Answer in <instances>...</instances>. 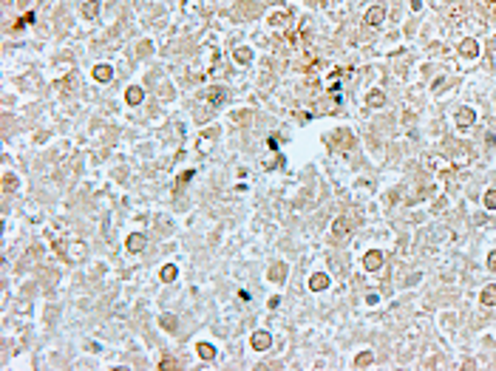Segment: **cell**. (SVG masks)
Listing matches in <instances>:
<instances>
[{"label":"cell","instance_id":"6da1fadb","mask_svg":"<svg viewBox=\"0 0 496 371\" xmlns=\"http://www.w3.org/2000/svg\"><path fill=\"white\" fill-rule=\"evenodd\" d=\"M363 269H366V272H377V269H383V252H380V250L366 252V255H363Z\"/></svg>","mask_w":496,"mask_h":371},{"label":"cell","instance_id":"7a4b0ae2","mask_svg":"<svg viewBox=\"0 0 496 371\" xmlns=\"http://www.w3.org/2000/svg\"><path fill=\"white\" fill-rule=\"evenodd\" d=\"M454 122H457V128H471L476 122V111L474 108H460L457 116H454Z\"/></svg>","mask_w":496,"mask_h":371},{"label":"cell","instance_id":"3957f363","mask_svg":"<svg viewBox=\"0 0 496 371\" xmlns=\"http://www.w3.org/2000/svg\"><path fill=\"white\" fill-rule=\"evenodd\" d=\"M479 43H476V40H474V37H465V40H462V43H460V54H462V57H479Z\"/></svg>","mask_w":496,"mask_h":371},{"label":"cell","instance_id":"277c9868","mask_svg":"<svg viewBox=\"0 0 496 371\" xmlns=\"http://www.w3.org/2000/svg\"><path fill=\"white\" fill-rule=\"evenodd\" d=\"M269 343H273V335H269V332H255V335H252V349L255 351H266Z\"/></svg>","mask_w":496,"mask_h":371},{"label":"cell","instance_id":"5b68a950","mask_svg":"<svg viewBox=\"0 0 496 371\" xmlns=\"http://www.w3.org/2000/svg\"><path fill=\"white\" fill-rule=\"evenodd\" d=\"M383 20H386V6H372L366 12V23H369V26H380Z\"/></svg>","mask_w":496,"mask_h":371},{"label":"cell","instance_id":"8992f818","mask_svg":"<svg viewBox=\"0 0 496 371\" xmlns=\"http://www.w3.org/2000/svg\"><path fill=\"white\" fill-rule=\"evenodd\" d=\"M128 252H142L145 247H148V238L142 236V233H133V236H128Z\"/></svg>","mask_w":496,"mask_h":371},{"label":"cell","instance_id":"52a82bcc","mask_svg":"<svg viewBox=\"0 0 496 371\" xmlns=\"http://www.w3.org/2000/svg\"><path fill=\"white\" fill-rule=\"evenodd\" d=\"M309 289H312V292H324V289H329V275L315 272V275L309 278Z\"/></svg>","mask_w":496,"mask_h":371},{"label":"cell","instance_id":"ba28073f","mask_svg":"<svg viewBox=\"0 0 496 371\" xmlns=\"http://www.w3.org/2000/svg\"><path fill=\"white\" fill-rule=\"evenodd\" d=\"M349 229H352V218H335L332 221V236L335 238H343Z\"/></svg>","mask_w":496,"mask_h":371},{"label":"cell","instance_id":"9c48e42d","mask_svg":"<svg viewBox=\"0 0 496 371\" xmlns=\"http://www.w3.org/2000/svg\"><path fill=\"white\" fill-rule=\"evenodd\" d=\"M94 79H97V82H111V79H114V68L105 65V63H100L97 68H94Z\"/></svg>","mask_w":496,"mask_h":371},{"label":"cell","instance_id":"30bf717a","mask_svg":"<svg viewBox=\"0 0 496 371\" xmlns=\"http://www.w3.org/2000/svg\"><path fill=\"white\" fill-rule=\"evenodd\" d=\"M269 281H273V284H284V281H287V264H284V261L273 264V269H269Z\"/></svg>","mask_w":496,"mask_h":371},{"label":"cell","instance_id":"8fae6325","mask_svg":"<svg viewBox=\"0 0 496 371\" xmlns=\"http://www.w3.org/2000/svg\"><path fill=\"white\" fill-rule=\"evenodd\" d=\"M125 100H128L130 105H139V102L145 100V91H142L139 85H130L128 91H125Z\"/></svg>","mask_w":496,"mask_h":371},{"label":"cell","instance_id":"7c38bea8","mask_svg":"<svg viewBox=\"0 0 496 371\" xmlns=\"http://www.w3.org/2000/svg\"><path fill=\"white\" fill-rule=\"evenodd\" d=\"M479 300H482V306H496V286H485Z\"/></svg>","mask_w":496,"mask_h":371},{"label":"cell","instance_id":"4fadbf2b","mask_svg":"<svg viewBox=\"0 0 496 371\" xmlns=\"http://www.w3.org/2000/svg\"><path fill=\"white\" fill-rule=\"evenodd\" d=\"M207 97H210V102H213V105H224V102H227V94H224V88H210Z\"/></svg>","mask_w":496,"mask_h":371},{"label":"cell","instance_id":"5bb4252c","mask_svg":"<svg viewBox=\"0 0 496 371\" xmlns=\"http://www.w3.org/2000/svg\"><path fill=\"white\" fill-rule=\"evenodd\" d=\"M199 357H202V360H216V346H210V343H199Z\"/></svg>","mask_w":496,"mask_h":371},{"label":"cell","instance_id":"9a60e30c","mask_svg":"<svg viewBox=\"0 0 496 371\" xmlns=\"http://www.w3.org/2000/svg\"><path fill=\"white\" fill-rule=\"evenodd\" d=\"M159 275H162V281H165V284H173V281H176V275H179V269H176L173 264H167V266H162V272H159Z\"/></svg>","mask_w":496,"mask_h":371},{"label":"cell","instance_id":"2e32d148","mask_svg":"<svg viewBox=\"0 0 496 371\" xmlns=\"http://www.w3.org/2000/svg\"><path fill=\"white\" fill-rule=\"evenodd\" d=\"M82 15H85L88 20H94V17L100 15V3H97V0H88L85 6H82Z\"/></svg>","mask_w":496,"mask_h":371},{"label":"cell","instance_id":"e0dca14e","mask_svg":"<svg viewBox=\"0 0 496 371\" xmlns=\"http://www.w3.org/2000/svg\"><path fill=\"white\" fill-rule=\"evenodd\" d=\"M372 363H374V354H372V351H363V354L354 357V365H357V368H366V365H372Z\"/></svg>","mask_w":496,"mask_h":371},{"label":"cell","instance_id":"ac0fdd59","mask_svg":"<svg viewBox=\"0 0 496 371\" xmlns=\"http://www.w3.org/2000/svg\"><path fill=\"white\" fill-rule=\"evenodd\" d=\"M82 250H85V244H71V252H68V261H82V255H85V252H82Z\"/></svg>","mask_w":496,"mask_h":371},{"label":"cell","instance_id":"d6986e66","mask_svg":"<svg viewBox=\"0 0 496 371\" xmlns=\"http://www.w3.org/2000/svg\"><path fill=\"white\" fill-rule=\"evenodd\" d=\"M15 187H17V178L12 176V173H6V176H3V190L9 193V190H15Z\"/></svg>","mask_w":496,"mask_h":371},{"label":"cell","instance_id":"ffe728a7","mask_svg":"<svg viewBox=\"0 0 496 371\" xmlns=\"http://www.w3.org/2000/svg\"><path fill=\"white\" fill-rule=\"evenodd\" d=\"M236 60H238V63H250V60H252L250 49H236Z\"/></svg>","mask_w":496,"mask_h":371},{"label":"cell","instance_id":"44dd1931","mask_svg":"<svg viewBox=\"0 0 496 371\" xmlns=\"http://www.w3.org/2000/svg\"><path fill=\"white\" fill-rule=\"evenodd\" d=\"M485 207L496 210V190H488V193H485Z\"/></svg>","mask_w":496,"mask_h":371},{"label":"cell","instance_id":"7402d4cb","mask_svg":"<svg viewBox=\"0 0 496 371\" xmlns=\"http://www.w3.org/2000/svg\"><path fill=\"white\" fill-rule=\"evenodd\" d=\"M366 102H369V105H383V94L380 91H372L366 97Z\"/></svg>","mask_w":496,"mask_h":371},{"label":"cell","instance_id":"603a6c76","mask_svg":"<svg viewBox=\"0 0 496 371\" xmlns=\"http://www.w3.org/2000/svg\"><path fill=\"white\" fill-rule=\"evenodd\" d=\"M488 54H490V65L496 68V37L490 40V45H488Z\"/></svg>","mask_w":496,"mask_h":371},{"label":"cell","instance_id":"cb8c5ba5","mask_svg":"<svg viewBox=\"0 0 496 371\" xmlns=\"http://www.w3.org/2000/svg\"><path fill=\"white\" fill-rule=\"evenodd\" d=\"M488 269H493V272H496V250L488 255Z\"/></svg>","mask_w":496,"mask_h":371},{"label":"cell","instance_id":"d4e9b609","mask_svg":"<svg viewBox=\"0 0 496 371\" xmlns=\"http://www.w3.org/2000/svg\"><path fill=\"white\" fill-rule=\"evenodd\" d=\"M29 23H34V15H26L20 23H17V26H29Z\"/></svg>","mask_w":496,"mask_h":371},{"label":"cell","instance_id":"484cf974","mask_svg":"<svg viewBox=\"0 0 496 371\" xmlns=\"http://www.w3.org/2000/svg\"><path fill=\"white\" fill-rule=\"evenodd\" d=\"M162 326H167V329H173V320H170V314H165V317H162Z\"/></svg>","mask_w":496,"mask_h":371},{"label":"cell","instance_id":"4316f807","mask_svg":"<svg viewBox=\"0 0 496 371\" xmlns=\"http://www.w3.org/2000/svg\"><path fill=\"white\" fill-rule=\"evenodd\" d=\"M488 3H496V0H488Z\"/></svg>","mask_w":496,"mask_h":371}]
</instances>
